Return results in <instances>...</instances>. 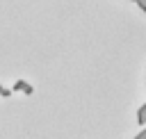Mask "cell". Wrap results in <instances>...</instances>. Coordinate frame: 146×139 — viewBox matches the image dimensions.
Returning a JSON list of instances; mask_svg holds the SVG:
<instances>
[{"label":"cell","instance_id":"4","mask_svg":"<svg viewBox=\"0 0 146 139\" xmlns=\"http://www.w3.org/2000/svg\"><path fill=\"white\" fill-rule=\"evenodd\" d=\"M135 139H146V125H144V128H141V132H139V134H137V137H135Z\"/></svg>","mask_w":146,"mask_h":139},{"label":"cell","instance_id":"1","mask_svg":"<svg viewBox=\"0 0 146 139\" xmlns=\"http://www.w3.org/2000/svg\"><path fill=\"white\" fill-rule=\"evenodd\" d=\"M11 91H16V93H25V96H30V93L34 91V87H32L30 82H25V80H16V82H14V87H11Z\"/></svg>","mask_w":146,"mask_h":139},{"label":"cell","instance_id":"3","mask_svg":"<svg viewBox=\"0 0 146 139\" xmlns=\"http://www.w3.org/2000/svg\"><path fill=\"white\" fill-rule=\"evenodd\" d=\"M0 96H2V98H9V96H11V89H5V87H2V91H0Z\"/></svg>","mask_w":146,"mask_h":139},{"label":"cell","instance_id":"2","mask_svg":"<svg viewBox=\"0 0 146 139\" xmlns=\"http://www.w3.org/2000/svg\"><path fill=\"white\" fill-rule=\"evenodd\" d=\"M137 121H139V125H146V103L139 107V112H137Z\"/></svg>","mask_w":146,"mask_h":139},{"label":"cell","instance_id":"5","mask_svg":"<svg viewBox=\"0 0 146 139\" xmlns=\"http://www.w3.org/2000/svg\"><path fill=\"white\" fill-rule=\"evenodd\" d=\"M0 91H2V84H0Z\"/></svg>","mask_w":146,"mask_h":139}]
</instances>
